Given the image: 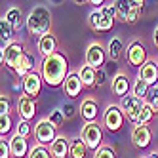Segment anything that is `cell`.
Listing matches in <instances>:
<instances>
[{"label":"cell","instance_id":"6da1fadb","mask_svg":"<svg viewBox=\"0 0 158 158\" xmlns=\"http://www.w3.org/2000/svg\"><path fill=\"white\" fill-rule=\"evenodd\" d=\"M40 74L50 88L63 86L69 76V61H67L65 53L57 52L50 57H44L40 63Z\"/></svg>","mask_w":158,"mask_h":158},{"label":"cell","instance_id":"7a4b0ae2","mask_svg":"<svg viewBox=\"0 0 158 158\" xmlns=\"http://www.w3.org/2000/svg\"><path fill=\"white\" fill-rule=\"evenodd\" d=\"M25 25H27V31L29 35L32 36H44L48 35V32H52V12L50 8L46 6H35L29 12L27 19H25Z\"/></svg>","mask_w":158,"mask_h":158},{"label":"cell","instance_id":"3957f363","mask_svg":"<svg viewBox=\"0 0 158 158\" xmlns=\"http://www.w3.org/2000/svg\"><path fill=\"white\" fill-rule=\"evenodd\" d=\"M116 4V19L122 23H135L143 12V0H118Z\"/></svg>","mask_w":158,"mask_h":158},{"label":"cell","instance_id":"277c9868","mask_svg":"<svg viewBox=\"0 0 158 158\" xmlns=\"http://www.w3.org/2000/svg\"><path fill=\"white\" fill-rule=\"evenodd\" d=\"M80 139L86 143L89 151H99L103 147V130L97 122H86L80 131Z\"/></svg>","mask_w":158,"mask_h":158},{"label":"cell","instance_id":"5b68a950","mask_svg":"<svg viewBox=\"0 0 158 158\" xmlns=\"http://www.w3.org/2000/svg\"><path fill=\"white\" fill-rule=\"evenodd\" d=\"M107 59H109V52H107V48L101 42H92L86 48V65L94 67L95 71L103 69Z\"/></svg>","mask_w":158,"mask_h":158},{"label":"cell","instance_id":"8992f818","mask_svg":"<svg viewBox=\"0 0 158 158\" xmlns=\"http://www.w3.org/2000/svg\"><path fill=\"white\" fill-rule=\"evenodd\" d=\"M23 53H25L23 44H21V42H12V44H8V46H2L0 61H2V65L6 67V69L15 71V67H17L19 59L23 57Z\"/></svg>","mask_w":158,"mask_h":158},{"label":"cell","instance_id":"52a82bcc","mask_svg":"<svg viewBox=\"0 0 158 158\" xmlns=\"http://www.w3.org/2000/svg\"><path fill=\"white\" fill-rule=\"evenodd\" d=\"M124 110L120 109V105H114V103H109L105 112H103V126L109 130V131H120L122 126H124Z\"/></svg>","mask_w":158,"mask_h":158},{"label":"cell","instance_id":"ba28073f","mask_svg":"<svg viewBox=\"0 0 158 158\" xmlns=\"http://www.w3.org/2000/svg\"><path fill=\"white\" fill-rule=\"evenodd\" d=\"M120 109L124 110V114H126L128 120H131L133 124H137L139 120V114H141V110L145 107V101L139 99V97H135L133 94H128L126 97H122L120 99Z\"/></svg>","mask_w":158,"mask_h":158},{"label":"cell","instance_id":"9c48e42d","mask_svg":"<svg viewBox=\"0 0 158 158\" xmlns=\"http://www.w3.org/2000/svg\"><path fill=\"white\" fill-rule=\"evenodd\" d=\"M57 137V128L48 120V118H40L35 126V139L38 145H52Z\"/></svg>","mask_w":158,"mask_h":158},{"label":"cell","instance_id":"30bf717a","mask_svg":"<svg viewBox=\"0 0 158 158\" xmlns=\"http://www.w3.org/2000/svg\"><path fill=\"white\" fill-rule=\"evenodd\" d=\"M126 61L131 67H139V69L149 61V57H147V48L143 46L139 40L130 42V46L126 48Z\"/></svg>","mask_w":158,"mask_h":158},{"label":"cell","instance_id":"8fae6325","mask_svg":"<svg viewBox=\"0 0 158 158\" xmlns=\"http://www.w3.org/2000/svg\"><path fill=\"white\" fill-rule=\"evenodd\" d=\"M88 25L92 27L94 31H97V32H105V31H110L112 29V25H114V19L112 17H109L103 10H92L89 12V15H88Z\"/></svg>","mask_w":158,"mask_h":158},{"label":"cell","instance_id":"7c38bea8","mask_svg":"<svg viewBox=\"0 0 158 158\" xmlns=\"http://www.w3.org/2000/svg\"><path fill=\"white\" fill-rule=\"evenodd\" d=\"M42 82H44V78H42L40 73H31L29 76H25L23 80H21V89H23L25 95L36 99L42 92Z\"/></svg>","mask_w":158,"mask_h":158},{"label":"cell","instance_id":"4fadbf2b","mask_svg":"<svg viewBox=\"0 0 158 158\" xmlns=\"http://www.w3.org/2000/svg\"><path fill=\"white\" fill-rule=\"evenodd\" d=\"M17 114H19V120L31 122L36 114V99L29 97L25 94L19 95V99H17Z\"/></svg>","mask_w":158,"mask_h":158},{"label":"cell","instance_id":"5bb4252c","mask_svg":"<svg viewBox=\"0 0 158 158\" xmlns=\"http://www.w3.org/2000/svg\"><path fill=\"white\" fill-rule=\"evenodd\" d=\"M130 137H131V143L137 149H147L152 141V131L149 126H133Z\"/></svg>","mask_w":158,"mask_h":158},{"label":"cell","instance_id":"9a60e30c","mask_svg":"<svg viewBox=\"0 0 158 158\" xmlns=\"http://www.w3.org/2000/svg\"><path fill=\"white\" fill-rule=\"evenodd\" d=\"M61 88H63V92H65L67 97L74 99V97L80 95L82 88H84V82H82V78H80L78 73H69V76H67V80H65V84Z\"/></svg>","mask_w":158,"mask_h":158},{"label":"cell","instance_id":"2e32d148","mask_svg":"<svg viewBox=\"0 0 158 158\" xmlns=\"http://www.w3.org/2000/svg\"><path fill=\"white\" fill-rule=\"evenodd\" d=\"M57 38H55V35H52V32H48V35H44L38 38L36 42V48H38V53L42 55V57H50V55L57 53Z\"/></svg>","mask_w":158,"mask_h":158},{"label":"cell","instance_id":"e0dca14e","mask_svg":"<svg viewBox=\"0 0 158 158\" xmlns=\"http://www.w3.org/2000/svg\"><path fill=\"white\" fill-rule=\"evenodd\" d=\"M14 73L21 78V80H23L25 76H29L31 73H36V59H35V55L29 53V52H25L23 57L19 59V63H17V67H15Z\"/></svg>","mask_w":158,"mask_h":158},{"label":"cell","instance_id":"ac0fdd59","mask_svg":"<svg viewBox=\"0 0 158 158\" xmlns=\"http://www.w3.org/2000/svg\"><path fill=\"white\" fill-rule=\"evenodd\" d=\"M10 149H12V156L14 158H29V152L32 147H29V141L21 135L14 133L10 139Z\"/></svg>","mask_w":158,"mask_h":158},{"label":"cell","instance_id":"d6986e66","mask_svg":"<svg viewBox=\"0 0 158 158\" xmlns=\"http://www.w3.org/2000/svg\"><path fill=\"white\" fill-rule=\"evenodd\" d=\"M137 76L141 78V80H145L147 84H149L151 88L158 84V61H152L149 59L137 73Z\"/></svg>","mask_w":158,"mask_h":158},{"label":"cell","instance_id":"ffe728a7","mask_svg":"<svg viewBox=\"0 0 158 158\" xmlns=\"http://www.w3.org/2000/svg\"><path fill=\"white\" fill-rule=\"evenodd\" d=\"M97 114H99V105L94 97H86L80 103V116L86 122H97Z\"/></svg>","mask_w":158,"mask_h":158},{"label":"cell","instance_id":"44dd1931","mask_svg":"<svg viewBox=\"0 0 158 158\" xmlns=\"http://www.w3.org/2000/svg\"><path fill=\"white\" fill-rule=\"evenodd\" d=\"M71 152V139L65 135H57L55 141L50 145V154L52 158H67Z\"/></svg>","mask_w":158,"mask_h":158},{"label":"cell","instance_id":"7402d4cb","mask_svg":"<svg viewBox=\"0 0 158 158\" xmlns=\"http://www.w3.org/2000/svg\"><path fill=\"white\" fill-rule=\"evenodd\" d=\"M110 92L114 95H118L120 99L126 97L130 92V76L126 73H116L114 78H112V82H110Z\"/></svg>","mask_w":158,"mask_h":158},{"label":"cell","instance_id":"603a6c76","mask_svg":"<svg viewBox=\"0 0 158 158\" xmlns=\"http://www.w3.org/2000/svg\"><path fill=\"white\" fill-rule=\"evenodd\" d=\"M4 19L8 21L10 25H12V29L14 31H21V27H23V19H27V17H23V12H21V8H10L8 12L4 14Z\"/></svg>","mask_w":158,"mask_h":158},{"label":"cell","instance_id":"cb8c5ba5","mask_svg":"<svg viewBox=\"0 0 158 158\" xmlns=\"http://www.w3.org/2000/svg\"><path fill=\"white\" fill-rule=\"evenodd\" d=\"M107 52H109V59L110 61H118L122 57V53H124V42L120 36H114V38H110L109 44H107Z\"/></svg>","mask_w":158,"mask_h":158},{"label":"cell","instance_id":"d4e9b609","mask_svg":"<svg viewBox=\"0 0 158 158\" xmlns=\"http://www.w3.org/2000/svg\"><path fill=\"white\" fill-rule=\"evenodd\" d=\"M88 147H86V143L80 139V135L78 137H74L73 141H71V152H69V156L71 158H86L88 156Z\"/></svg>","mask_w":158,"mask_h":158},{"label":"cell","instance_id":"484cf974","mask_svg":"<svg viewBox=\"0 0 158 158\" xmlns=\"http://www.w3.org/2000/svg\"><path fill=\"white\" fill-rule=\"evenodd\" d=\"M131 94H133L135 97H139V99L147 101V97H149V94H151V86L147 84L145 80H141V78L137 76V80L133 82V88H131Z\"/></svg>","mask_w":158,"mask_h":158},{"label":"cell","instance_id":"4316f807","mask_svg":"<svg viewBox=\"0 0 158 158\" xmlns=\"http://www.w3.org/2000/svg\"><path fill=\"white\" fill-rule=\"evenodd\" d=\"M95 73H97V71L94 69V67L82 65V69L78 71V74H80L84 86H88V88H94V86H95Z\"/></svg>","mask_w":158,"mask_h":158},{"label":"cell","instance_id":"83f0119b","mask_svg":"<svg viewBox=\"0 0 158 158\" xmlns=\"http://www.w3.org/2000/svg\"><path fill=\"white\" fill-rule=\"evenodd\" d=\"M14 32H15V31L12 29V25H10L4 17L0 19V38H2V44H6V46H8V44H12Z\"/></svg>","mask_w":158,"mask_h":158},{"label":"cell","instance_id":"f1b7e54d","mask_svg":"<svg viewBox=\"0 0 158 158\" xmlns=\"http://www.w3.org/2000/svg\"><path fill=\"white\" fill-rule=\"evenodd\" d=\"M65 112H63V109H53L52 112H50V116H48V120L53 124L55 128H61L63 124H65Z\"/></svg>","mask_w":158,"mask_h":158},{"label":"cell","instance_id":"f546056e","mask_svg":"<svg viewBox=\"0 0 158 158\" xmlns=\"http://www.w3.org/2000/svg\"><path fill=\"white\" fill-rule=\"evenodd\" d=\"M152 116H154V110L147 105V101H145V107H143L141 114H139V120H137V124H135V126H147V124L152 120Z\"/></svg>","mask_w":158,"mask_h":158},{"label":"cell","instance_id":"4dcf8cb0","mask_svg":"<svg viewBox=\"0 0 158 158\" xmlns=\"http://www.w3.org/2000/svg\"><path fill=\"white\" fill-rule=\"evenodd\" d=\"M29 158H52V154H50V149H46L44 145H35L31 149V152H29Z\"/></svg>","mask_w":158,"mask_h":158},{"label":"cell","instance_id":"1f68e13d","mask_svg":"<svg viewBox=\"0 0 158 158\" xmlns=\"http://www.w3.org/2000/svg\"><path fill=\"white\" fill-rule=\"evenodd\" d=\"M14 128V122L10 114H0V137H4L6 133H10V130Z\"/></svg>","mask_w":158,"mask_h":158},{"label":"cell","instance_id":"d6a6232c","mask_svg":"<svg viewBox=\"0 0 158 158\" xmlns=\"http://www.w3.org/2000/svg\"><path fill=\"white\" fill-rule=\"evenodd\" d=\"M147 105L154 110V114L158 112V84L151 88V94H149V97H147Z\"/></svg>","mask_w":158,"mask_h":158},{"label":"cell","instance_id":"836d02e7","mask_svg":"<svg viewBox=\"0 0 158 158\" xmlns=\"http://www.w3.org/2000/svg\"><path fill=\"white\" fill-rule=\"evenodd\" d=\"M94 158H116V152L110 145H103L99 151H95Z\"/></svg>","mask_w":158,"mask_h":158},{"label":"cell","instance_id":"e575fe53","mask_svg":"<svg viewBox=\"0 0 158 158\" xmlns=\"http://www.w3.org/2000/svg\"><path fill=\"white\" fill-rule=\"evenodd\" d=\"M15 133H17V135H21V137H25V139H29V135L32 133L31 124H29V122H25V120H19L17 128H15Z\"/></svg>","mask_w":158,"mask_h":158},{"label":"cell","instance_id":"d590c367","mask_svg":"<svg viewBox=\"0 0 158 158\" xmlns=\"http://www.w3.org/2000/svg\"><path fill=\"white\" fill-rule=\"evenodd\" d=\"M107 80H109V73L105 69H99L95 73V88H103L107 84Z\"/></svg>","mask_w":158,"mask_h":158},{"label":"cell","instance_id":"8d00e7d4","mask_svg":"<svg viewBox=\"0 0 158 158\" xmlns=\"http://www.w3.org/2000/svg\"><path fill=\"white\" fill-rule=\"evenodd\" d=\"M12 156V149H10V139L0 137V158H10Z\"/></svg>","mask_w":158,"mask_h":158},{"label":"cell","instance_id":"74e56055","mask_svg":"<svg viewBox=\"0 0 158 158\" xmlns=\"http://www.w3.org/2000/svg\"><path fill=\"white\" fill-rule=\"evenodd\" d=\"M0 114H10V97L8 95L0 97Z\"/></svg>","mask_w":158,"mask_h":158},{"label":"cell","instance_id":"f35d334b","mask_svg":"<svg viewBox=\"0 0 158 158\" xmlns=\"http://www.w3.org/2000/svg\"><path fill=\"white\" fill-rule=\"evenodd\" d=\"M63 112H65V116H67V118H71V116L74 114V107H73V105H65Z\"/></svg>","mask_w":158,"mask_h":158},{"label":"cell","instance_id":"ab89813d","mask_svg":"<svg viewBox=\"0 0 158 158\" xmlns=\"http://www.w3.org/2000/svg\"><path fill=\"white\" fill-rule=\"evenodd\" d=\"M152 44L158 48V25L154 27V32H152Z\"/></svg>","mask_w":158,"mask_h":158},{"label":"cell","instance_id":"60d3db41","mask_svg":"<svg viewBox=\"0 0 158 158\" xmlns=\"http://www.w3.org/2000/svg\"><path fill=\"white\" fill-rule=\"evenodd\" d=\"M145 158H158V152H151L149 156H145Z\"/></svg>","mask_w":158,"mask_h":158}]
</instances>
